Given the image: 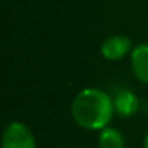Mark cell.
I'll return each mask as SVG.
<instances>
[{"instance_id": "5b68a950", "label": "cell", "mask_w": 148, "mask_h": 148, "mask_svg": "<svg viewBox=\"0 0 148 148\" xmlns=\"http://www.w3.org/2000/svg\"><path fill=\"white\" fill-rule=\"evenodd\" d=\"M134 74L142 83H148V44H141L131 51Z\"/></svg>"}, {"instance_id": "7a4b0ae2", "label": "cell", "mask_w": 148, "mask_h": 148, "mask_svg": "<svg viewBox=\"0 0 148 148\" xmlns=\"http://www.w3.org/2000/svg\"><path fill=\"white\" fill-rule=\"evenodd\" d=\"M2 148H36L32 131L22 122H12L3 132Z\"/></svg>"}, {"instance_id": "52a82bcc", "label": "cell", "mask_w": 148, "mask_h": 148, "mask_svg": "<svg viewBox=\"0 0 148 148\" xmlns=\"http://www.w3.org/2000/svg\"><path fill=\"white\" fill-rule=\"evenodd\" d=\"M144 148H148V134H147L145 138H144Z\"/></svg>"}, {"instance_id": "8992f818", "label": "cell", "mask_w": 148, "mask_h": 148, "mask_svg": "<svg viewBox=\"0 0 148 148\" xmlns=\"http://www.w3.org/2000/svg\"><path fill=\"white\" fill-rule=\"evenodd\" d=\"M99 148H125L123 135L115 128H103L99 135Z\"/></svg>"}, {"instance_id": "277c9868", "label": "cell", "mask_w": 148, "mask_h": 148, "mask_svg": "<svg viewBox=\"0 0 148 148\" xmlns=\"http://www.w3.org/2000/svg\"><path fill=\"white\" fill-rule=\"evenodd\" d=\"M115 112L122 118H129L135 115L139 109V100L131 90H121L112 99Z\"/></svg>"}, {"instance_id": "3957f363", "label": "cell", "mask_w": 148, "mask_h": 148, "mask_svg": "<svg viewBox=\"0 0 148 148\" xmlns=\"http://www.w3.org/2000/svg\"><path fill=\"white\" fill-rule=\"evenodd\" d=\"M131 48H132V42L129 38L123 35H113L102 44L100 54L109 61H116V60H122L131 51Z\"/></svg>"}, {"instance_id": "6da1fadb", "label": "cell", "mask_w": 148, "mask_h": 148, "mask_svg": "<svg viewBox=\"0 0 148 148\" xmlns=\"http://www.w3.org/2000/svg\"><path fill=\"white\" fill-rule=\"evenodd\" d=\"M71 113L76 123L84 129L102 131L115 113L113 100L100 89H84L73 100Z\"/></svg>"}]
</instances>
